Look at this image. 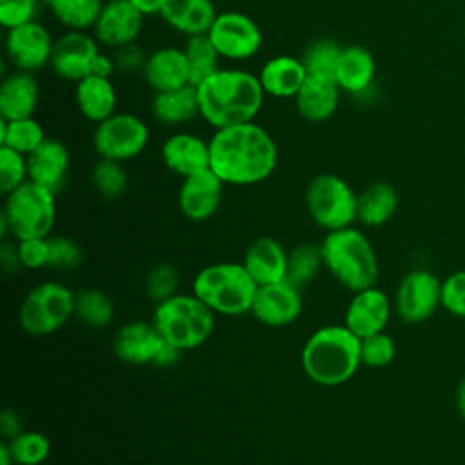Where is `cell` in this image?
Instances as JSON below:
<instances>
[{"label":"cell","instance_id":"obj_1","mask_svg":"<svg viewBox=\"0 0 465 465\" xmlns=\"http://www.w3.org/2000/svg\"><path fill=\"white\" fill-rule=\"evenodd\" d=\"M209 149L211 169L229 185L260 183L272 174L278 163L274 138L256 122L216 129Z\"/></svg>","mask_w":465,"mask_h":465},{"label":"cell","instance_id":"obj_2","mask_svg":"<svg viewBox=\"0 0 465 465\" xmlns=\"http://www.w3.org/2000/svg\"><path fill=\"white\" fill-rule=\"evenodd\" d=\"M196 87L200 116L214 129L254 122L265 98L258 74L220 67Z\"/></svg>","mask_w":465,"mask_h":465},{"label":"cell","instance_id":"obj_3","mask_svg":"<svg viewBox=\"0 0 465 465\" xmlns=\"http://www.w3.org/2000/svg\"><path fill=\"white\" fill-rule=\"evenodd\" d=\"M361 338L345 325H327L309 336L302 349V369L318 385H341L361 363Z\"/></svg>","mask_w":465,"mask_h":465},{"label":"cell","instance_id":"obj_4","mask_svg":"<svg viewBox=\"0 0 465 465\" xmlns=\"http://www.w3.org/2000/svg\"><path fill=\"white\" fill-rule=\"evenodd\" d=\"M323 267L347 289L358 292L378 280V256L367 236L351 227L329 231L320 243Z\"/></svg>","mask_w":465,"mask_h":465},{"label":"cell","instance_id":"obj_5","mask_svg":"<svg viewBox=\"0 0 465 465\" xmlns=\"http://www.w3.org/2000/svg\"><path fill=\"white\" fill-rule=\"evenodd\" d=\"M258 283L251 278L243 263L220 262L203 267L193 282V294L213 312L240 316L251 312Z\"/></svg>","mask_w":465,"mask_h":465},{"label":"cell","instance_id":"obj_6","mask_svg":"<svg viewBox=\"0 0 465 465\" xmlns=\"http://www.w3.org/2000/svg\"><path fill=\"white\" fill-rule=\"evenodd\" d=\"M153 325L162 338L180 351L203 345L214 327V312L194 294H174L156 303Z\"/></svg>","mask_w":465,"mask_h":465},{"label":"cell","instance_id":"obj_7","mask_svg":"<svg viewBox=\"0 0 465 465\" xmlns=\"http://www.w3.org/2000/svg\"><path fill=\"white\" fill-rule=\"evenodd\" d=\"M0 216L16 240L47 238L56 218L54 193L27 180L7 194Z\"/></svg>","mask_w":465,"mask_h":465},{"label":"cell","instance_id":"obj_8","mask_svg":"<svg viewBox=\"0 0 465 465\" xmlns=\"http://www.w3.org/2000/svg\"><path fill=\"white\" fill-rule=\"evenodd\" d=\"M356 203L358 194L352 187L332 173L314 176L305 189L309 214L327 231L351 227L352 222H356Z\"/></svg>","mask_w":465,"mask_h":465},{"label":"cell","instance_id":"obj_9","mask_svg":"<svg viewBox=\"0 0 465 465\" xmlns=\"http://www.w3.org/2000/svg\"><path fill=\"white\" fill-rule=\"evenodd\" d=\"M71 289L58 282L36 285L20 307V325L33 336H45L58 331L74 314Z\"/></svg>","mask_w":465,"mask_h":465},{"label":"cell","instance_id":"obj_10","mask_svg":"<svg viewBox=\"0 0 465 465\" xmlns=\"http://www.w3.org/2000/svg\"><path fill=\"white\" fill-rule=\"evenodd\" d=\"M149 143L147 124L133 113H114L96 124L93 145L100 158L125 162L136 158Z\"/></svg>","mask_w":465,"mask_h":465},{"label":"cell","instance_id":"obj_11","mask_svg":"<svg viewBox=\"0 0 465 465\" xmlns=\"http://www.w3.org/2000/svg\"><path fill=\"white\" fill-rule=\"evenodd\" d=\"M207 35L220 56L232 62L252 58L263 44L260 25L242 11L218 13Z\"/></svg>","mask_w":465,"mask_h":465},{"label":"cell","instance_id":"obj_12","mask_svg":"<svg viewBox=\"0 0 465 465\" xmlns=\"http://www.w3.org/2000/svg\"><path fill=\"white\" fill-rule=\"evenodd\" d=\"M441 307V280L429 269L409 271L394 296V309L407 323H421Z\"/></svg>","mask_w":465,"mask_h":465},{"label":"cell","instance_id":"obj_13","mask_svg":"<svg viewBox=\"0 0 465 465\" xmlns=\"http://www.w3.org/2000/svg\"><path fill=\"white\" fill-rule=\"evenodd\" d=\"M54 40L45 25L33 20L7 29L5 54L15 69L35 73L51 64Z\"/></svg>","mask_w":465,"mask_h":465},{"label":"cell","instance_id":"obj_14","mask_svg":"<svg viewBox=\"0 0 465 465\" xmlns=\"http://www.w3.org/2000/svg\"><path fill=\"white\" fill-rule=\"evenodd\" d=\"M100 42L85 31H67L54 40L51 69L64 80L80 82L91 74L93 62L100 53Z\"/></svg>","mask_w":465,"mask_h":465},{"label":"cell","instance_id":"obj_15","mask_svg":"<svg viewBox=\"0 0 465 465\" xmlns=\"http://www.w3.org/2000/svg\"><path fill=\"white\" fill-rule=\"evenodd\" d=\"M300 291L302 289L294 287L287 280L258 285L251 312L258 322L269 327L289 325L300 316L303 307Z\"/></svg>","mask_w":465,"mask_h":465},{"label":"cell","instance_id":"obj_16","mask_svg":"<svg viewBox=\"0 0 465 465\" xmlns=\"http://www.w3.org/2000/svg\"><path fill=\"white\" fill-rule=\"evenodd\" d=\"M142 25L143 15L129 0H105L93 31L102 45L118 49L136 42Z\"/></svg>","mask_w":465,"mask_h":465},{"label":"cell","instance_id":"obj_17","mask_svg":"<svg viewBox=\"0 0 465 465\" xmlns=\"http://www.w3.org/2000/svg\"><path fill=\"white\" fill-rule=\"evenodd\" d=\"M223 185L225 183L211 167L185 176L178 193V205L182 214L193 222L211 218L222 203Z\"/></svg>","mask_w":465,"mask_h":465},{"label":"cell","instance_id":"obj_18","mask_svg":"<svg viewBox=\"0 0 465 465\" xmlns=\"http://www.w3.org/2000/svg\"><path fill=\"white\" fill-rule=\"evenodd\" d=\"M391 300L378 287H369L354 292L347 311L345 327H349L358 338H365L385 331L391 318Z\"/></svg>","mask_w":465,"mask_h":465},{"label":"cell","instance_id":"obj_19","mask_svg":"<svg viewBox=\"0 0 465 465\" xmlns=\"http://www.w3.org/2000/svg\"><path fill=\"white\" fill-rule=\"evenodd\" d=\"M162 160L169 171L182 178L211 167L209 142L193 133H173L162 145Z\"/></svg>","mask_w":465,"mask_h":465},{"label":"cell","instance_id":"obj_20","mask_svg":"<svg viewBox=\"0 0 465 465\" xmlns=\"http://www.w3.org/2000/svg\"><path fill=\"white\" fill-rule=\"evenodd\" d=\"M69 163L71 158L65 143L56 138H45L31 154H27L29 180L56 194L67 180Z\"/></svg>","mask_w":465,"mask_h":465},{"label":"cell","instance_id":"obj_21","mask_svg":"<svg viewBox=\"0 0 465 465\" xmlns=\"http://www.w3.org/2000/svg\"><path fill=\"white\" fill-rule=\"evenodd\" d=\"M163 343L165 340L153 325V322H131L120 327L114 336L113 349L118 360L131 365H145L154 363Z\"/></svg>","mask_w":465,"mask_h":465},{"label":"cell","instance_id":"obj_22","mask_svg":"<svg viewBox=\"0 0 465 465\" xmlns=\"http://www.w3.org/2000/svg\"><path fill=\"white\" fill-rule=\"evenodd\" d=\"M142 73L147 85L154 93L171 91V89H178L191 84L189 62L183 49L171 47V45L160 47L151 54H147Z\"/></svg>","mask_w":465,"mask_h":465},{"label":"cell","instance_id":"obj_23","mask_svg":"<svg viewBox=\"0 0 465 465\" xmlns=\"http://www.w3.org/2000/svg\"><path fill=\"white\" fill-rule=\"evenodd\" d=\"M40 98L38 82L33 73L15 69L0 84V118H29L36 111Z\"/></svg>","mask_w":465,"mask_h":465},{"label":"cell","instance_id":"obj_24","mask_svg":"<svg viewBox=\"0 0 465 465\" xmlns=\"http://www.w3.org/2000/svg\"><path fill=\"white\" fill-rule=\"evenodd\" d=\"M242 263L258 285L276 283L285 280L287 252L274 238L262 236L247 247Z\"/></svg>","mask_w":465,"mask_h":465},{"label":"cell","instance_id":"obj_25","mask_svg":"<svg viewBox=\"0 0 465 465\" xmlns=\"http://www.w3.org/2000/svg\"><path fill=\"white\" fill-rule=\"evenodd\" d=\"M258 78L265 94L274 98H294L307 78V69L302 58L278 54L262 65Z\"/></svg>","mask_w":465,"mask_h":465},{"label":"cell","instance_id":"obj_26","mask_svg":"<svg viewBox=\"0 0 465 465\" xmlns=\"http://www.w3.org/2000/svg\"><path fill=\"white\" fill-rule=\"evenodd\" d=\"M340 91L341 89L336 80L307 74L303 85L294 96L296 109L309 122H325L338 109Z\"/></svg>","mask_w":465,"mask_h":465},{"label":"cell","instance_id":"obj_27","mask_svg":"<svg viewBox=\"0 0 465 465\" xmlns=\"http://www.w3.org/2000/svg\"><path fill=\"white\" fill-rule=\"evenodd\" d=\"M376 76V62L371 51L352 44L341 49L334 80L338 87L349 94L360 96L372 85Z\"/></svg>","mask_w":465,"mask_h":465},{"label":"cell","instance_id":"obj_28","mask_svg":"<svg viewBox=\"0 0 465 465\" xmlns=\"http://www.w3.org/2000/svg\"><path fill=\"white\" fill-rule=\"evenodd\" d=\"M216 15L213 0H165L160 13L174 31L185 36L209 33Z\"/></svg>","mask_w":465,"mask_h":465},{"label":"cell","instance_id":"obj_29","mask_svg":"<svg viewBox=\"0 0 465 465\" xmlns=\"http://www.w3.org/2000/svg\"><path fill=\"white\" fill-rule=\"evenodd\" d=\"M74 100L85 120L100 124L116 113L118 96L111 78L89 74L76 82Z\"/></svg>","mask_w":465,"mask_h":465},{"label":"cell","instance_id":"obj_30","mask_svg":"<svg viewBox=\"0 0 465 465\" xmlns=\"http://www.w3.org/2000/svg\"><path fill=\"white\" fill-rule=\"evenodd\" d=\"M153 116L163 125H183L200 116V102L194 85L154 93L151 102Z\"/></svg>","mask_w":465,"mask_h":465},{"label":"cell","instance_id":"obj_31","mask_svg":"<svg viewBox=\"0 0 465 465\" xmlns=\"http://www.w3.org/2000/svg\"><path fill=\"white\" fill-rule=\"evenodd\" d=\"M398 209V193L387 182H374L358 194L356 220L367 227L387 223Z\"/></svg>","mask_w":465,"mask_h":465},{"label":"cell","instance_id":"obj_32","mask_svg":"<svg viewBox=\"0 0 465 465\" xmlns=\"http://www.w3.org/2000/svg\"><path fill=\"white\" fill-rule=\"evenodd\" d=\"M45 131L38 120L33 116L5 120L0 118V145L11 147L22 154H31L44 140Z\"/></svg>","mask_w":465,"mask_h":465},{"label":"cell","instance_id":"obj_33","mask_svg":"<svg viewBox=\"0 0 465 465\" xmlns=\"http://www.w3.org/2000/svg\"><path fill=\"white\" fill-rule=\"evenodd\" d=\"M191 71V84L198 85L205 78H209L213 73L220 69V53L216 51L214 44L211 42L209 35H194L187 36L185 45L182 47Z\"/></svg>","mask_w":465,"mask_h":465},{"label":"cell","instance_id":"obj_34","mask_svg":"<svg viewBox=\"0 0 465 465\" xmlns=\"http://www.w3.org/2000/svg\"><path fill=\"white\" fill-rule=\"evenodd\" d=\"M104 4V0H56L51 11L69 31H87L94 27Z\"/></svg>","mask_w":465,"mask_h":465},{"label":"cell","instance_id":"obj_35","mask_svg":"<svg viewBox=\"0 0 465 465\" xmlns=\"http://www.w3.org/2000/svg\"><path fill=\"white\" fill-rule=\"evenodd\" d=\"M114 305L111 298L98 289H84L74 296V316L87 327L100 329L111 323Z\"/></svg>","mask_w":465,"mask_h":465},{"label":"cell","instance_id":"obj_36","mask_svg":"<svg viewBox=\"0 0 465 465\" xmlns=\"http://www.w3.org/2000/svg\"><path fill=\"white\" fill-rule=\"evenodd\" d=\"M341 49L343 47H340L338 42H334L332 38L312 40L302 54V62L307 69V74L334 80Z\"/></svg>","mask_w":465,"mask_h":465},{"label":"cell","instance_id":"obj_37","mask_svg":"<svg viewBox=\"0 0 465 465\" xmlns=\"http://www.w3.org/2000/svg\"><path fill=\"white\" fill-rule=\"evenodd\" d=\"M323 265L322 247L316 243H302L287 254V272L285 280L294 287H305Z\"/></svg>","mask_w":465,"mask_h":465},{"label":"cell","instance_id":"obj_38","mask_svg":"<svg viewBox=\"0 0 465 465\" xmlns=\"http://www.w3.org/2000/svg\"><path fill=\"white\" fill-rule=\"evenodd\" d=\"M7 443L16 465H40L47 460L51 450L47 436L38 430H24Z\"/></svg>","mask_w":465,"mask_h":465},{"label":"cell","instance_id":"obj_39","mask_svg":"<svg viewBox=\"0 0 465 465\" xmlns=\"http://www.w3.org/2000/svg\"><path fill=\"white\" fill-rule=\"evenodd\" d=\"M94 189L105 198H120L127 189V173L122 162L100 158L91 173Z\"/></svg>","mask_w":465,"mask_h":465},{"label":"cell","instance_id":"obj_40","mask_svg":"<svg viewBox=\"0 0 465 465\" xmlns=\"http://www.w3.org/2000/svg\"><path fill=\"white\" fill-rule=\"evenodd\" d=\"M29 180L27 156L2 145L0 147V191L7 196Z\"/></svg>","mask_w":465,"mask_h":465},{"label":"cell","instance_id":"obj_41","mask_svg":"<svg viewBox=\"0 0 465 465\" xmlns=\"http://www.w3.org/2000/svg\"><path fill=\"white\" fill-rule=\"evenodd\" d=\"M361 363L367 367H387L394 356H396V343L394 340L385 332H376L371 336L361 338Z\"/></svg>","mask_w":465,"mask_h":465},{"label":"cell","instance_id":"obj_42","mask_svg":"<svg viewBox=\"0 0 465 465\" xmlns=\"http://www.w3.org/2000/svg\"><path fill=\"white\" fill-rule=\"evenodd\" d=\"M178 271L171 263H158L153 267L145 278V291L149 298L156 303H162L176 294L178 289Z\"/></svg>","mask_w":465,"mask_h":465},{"label":"cell","instance_id":"obj_43","mask_svg":"<svg viewBox=\"0 0 465 465\" xmlns=\"http://www.w3.org/2000/svg\"><path fill=\"white\" fill-rule=\"evenodd\" d=\"M80 245L67 236H51L49 238V263L47 267L58 271H71L82 263Z\"/></svg>","mask_w":465,"mask_h":465},{"label":"cell","instance_id":"obj_44","mask_svg":"<svg viewBox=\"0 0 465 465\" xmlns=\"http://www.w3.org/2000/svg\"><path fill=\"white\" fill-rule=\"evenodd\" d=\"M441 307L456 318H465V269L441 280Z\"/></svg>","mask_w":465,"mask_h":465},{"label":"cell","instance_id":"obj_45","mask_svg":"<svg viewBox=\"0 0 465 465\" xmlns=\"http://www.w3.org/2000/svg\"><path fill=\"white\" fill-rule=\"evenodd\" d=\"M40 0H0V24L5 29L36 20Z\"/></svg>","mask_w":465,"mask_h":465},{"label":"cell","instance_id":"obj_46","mask_svg":"<svg viewBox=\"0 0 465 465\" xmlns=\"http://www.w3.org/2000/svg\"><path fill=\"white\" fill-rule=\"evenodd\" d=\"M16 247H18L22 267L42 269L49 263V236L18 240Z\"/></svg>","mask_w":465,"mask_h":465},{"label":"cell","instance_id":"obj_47","mask_svg":"<svg viewBox=\"0 0 465 465\" xmlns=\"http://www.w3.org/2000/svg\"><path fill=\"white\" fill-rule=\"evenodd\" d=\"M114 51H116V54H114L116 69H120V71H124V73H133V71L143 69L147 56L143 54L142 47L136 45L134 42H133V44H127V45H124V47H118V49H114Z\"/></svg>","mask_w":465,"mask_h":465},{"label":"cell","instance_id":"obj_48","mask_svg":"<svg viewBox=\"0 0 465 465\" xmlns=\"http://www.w3.org/2000/svg\"><path fill=\"white\" fill-rule=\"evenodd\" d=\"M0 432L5 441L16 438L20 432H24L22 418L13 409H4L0 412Z\"/></svg>","mask_w":465,"mask_h":465},{"label":"cell","instance_id":"obj_49","mask_svg":"<svg viewBox=\"0 0 465 465\" xmlns=\"http://www.w3.org/2000/svg\"><path fill=\"white\" fill-rule=\"evenodd\" d=\"M0 263L7 274H13L22 267L18 247L9 243L7 240H4L0 245Z\"/></svg>","mask_w":465,"mask_h":465},{"label":"cell","instance_id":"obj_50","mask_svg":"<svg viewBox=\"0 0 465 465\" xmlns=\"http://www.w3.org/2000/svg\"><path fill=\"white\" fill-rule=\"evenodd\" d=\"M116 71V62L114 58L107 56L105 53H98L94 62H93V69H91V74H96V76H104V78H111L113 73Z\"/></svg>","mask_w":465,"mask_h":465},{"label":"cell","instance_id":"obj_51","mask_svg":"<svg viewBox=\"0 0 465 465\" xmlns=\"http://www.w3.org/2000/svg\"><path fill=\"white\" fill-rule=\"evenodd\" d=\"M143 16H153V15H160L165 0H129Z\"/></svg>","mask_w":465,"mask_h":465},{"label":"cell","instance_id":"obj_52","mask_svg":"<svg viewBox=\"0 0 465 465\" xmlns=\"http://www.w3.org/2000/svg\"><path fill=\"white\" fill-rule=\"evenodd\" d=\"M180 349H176V347H173L171 343H163V347H162V351L158 352V356H156V360H154V365H160V367H167V365H173L176 360H178V356H180Z\"/></svg>","mask_w":465,"mask_h":465},{"label":"cell","instance_id":"obj_53","mask_svg":"<svg viewBox=\"0 0 465 465\" xmlns=\"http://www.w3.org/2000/svg\"><path fill=\"white\" fill-rule=\"evenodd\" d=\"M456 407H458L460 416L465 420V374L461 376L458 389H456Z\"/></svg>","mask_w":465,"mask_h":465},{"label":"cell","instance_id":"obj_54","mask_svg":"<svg viewBox=\"0 0 465 465\" xmlns=\"http://www.w3.org/2000/svg\"><path fill=\"white\" fill-rule=\"evenodd\" d=\"M13 463H15V460H13L9 443L4 440V441L0 443V465H13Z\"/></svg>","mask_w":465,"mask_h":465},{"label":"cell","instance_id":"obj_55","mask_svg":"<svg viewBox=\"0 0 465 465\" xmlns=\"http://www.w3.org/2000/svg\"><path fill=\"white\" fill-rule=\"evenodd\" d=\"M54 2H56V0H40V4H44V5H47V7H51Z\"/></svg>","mask_w":465,"mask_h":465}]
</instances>
